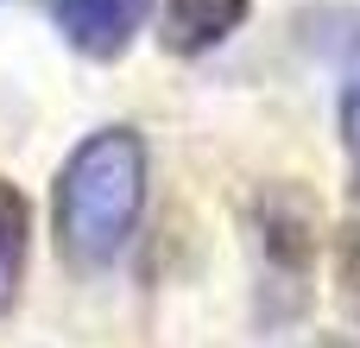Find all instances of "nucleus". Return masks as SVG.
<instances>
[{"label": "nucleus", "instance_id": "0eeeda50", "mask_svg": "<svg viewBox=\"0 0 360 348\" xmlns=\"http://www.w3.org/2000/svg\"><path fill=\"white\" fill-rule=\"evenodd\" d=\"M348 146H354V190H360V139H348Z\"/></svg>", "mask_w": 360, "mask_h": 348}, {"label": "nucleus", "instance_id": "423d86ee", "mask_svg": "<svg viewBox=\"0 0 360 348\" xmlns=\"http://www.w3.org/2000/svg\"><path fill=\"white\" fill-rule=\"evenodd\" d=\"M335 279H342V298L360 323V222H342L335 228Z\"/></svg>", "mask_w": 360, "mask_h": 348}, {"label": "nucleus", "instance_id": "f03ea898", "mask_svg": "<svg viewBox=\"0 0 360 348\" xmlns=\"http://www.w3.org/2000/svg\"><path fill=\"white\" fill-rule=\"evenodd\" d=\"M146 13H152V0H57V32H63L70 51H82L95 63H114L139 38Z\"/></svg>", "mask_w": 360, "mask_h": 348}, {"label": "nucleus", "instance_id": "7ed1b4c3", "mask_svg": "<svg viewBox=\"0 0 360 348\" xmlns=\"http://www.w3.org/2000/svg\"><path fill=\"white\" fill-rule=\"evenodd\" d=\"M253 13V0H165V51L171 57H202L215 51L228 32H240Z\"/></svg>", "mask_w": 360, "mask_h": 348}, {"label": "nucleus", "instance_id": "39448f33", "mask_svg": "<svg viewBox=\"0 0 360 348\" xmlns=\"http://www.w3.org/2000/svg\"><path fill=\"white\" fill-rule=\"evenodd\" d=\"M25 254H32V203L19 184L0 178V317L13 311L19 285H25Z\"/></svg>", "mask_w": 360, "mask_h": 348}, {"label": "nucleus", "instance_id": "20e7f679", "mask_svg": "<svg viewBox=\"0 0 360 348\" xmlns=\"http://www.w3.org/2000/svg\"><path fill=\"white\" fill-rule=\"evenodd\" d=\"M259 235H266V254L285 279H304L310 273V254H316V222H310V203L297 190H272L266 209H259Z\"/></svg>", "mask_w": 360, "mask_h": 348}, {"label": "nucleus", "instance_id": "f257e3e1", "mask_svg": "<svg viewBox=\"0 0 360 348\" xmlns=\"http://www.w3.org/2000/svg\"><path fill=\"white\" fill-rule=\"evenodd\" d=\"M146 209V146L133 127H95L57 171L51 222L57 254L76 273H101L120 260Z\"/></svg>", "mask_w": 360, "mask_h": 348}]
</instances>
